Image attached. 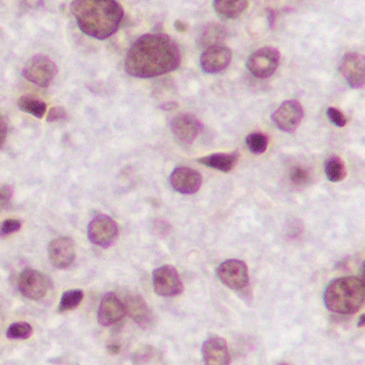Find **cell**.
I'll return each instance as SVG.
<instances>
[{
	"label": "cell",
	"mask_w": 365,
	"mask_h": 365,
	"mask_svg": "<svg viewBox=\"0 0 365 365\" xmlns=\"http://www.w3.org/2000/svg\"><path fill=\"white\" fill-rule=\"evenodd\" d=\"M87 235L91 244L106 249L117 240L119 227L111 217L100 214L90 221L87 227Z\"/></svg>",
	"instance_id": "obj_6"
},
{
	"label": "cell",
	"mask_w": 365,
	"mask_h": 365,
	"mask_svg": "<svg viewBox=\"0 0 365 365\" xmlns=\"http://www.w3.org/2000/svg\"><path fill=\"white\" fill-rule=\"evenodd\" d=\"M246 145L251 153L261 155L267 151L269 138L263 133H252L246 137Z\"/></svg>",
	"instance_id": "obj_26"
},
{
	"label": "cell",
	"mask_w": 365,
	"mask_h": 365,
	"mask_svg": "<svg viewBox=\"0 0 365 365\" xmlns=\"http://www.w3.org/2000/svg\"><path fill=\"white\" fill-rule=\"evenodd\" d=\"M325 173L328 181L339 182L344 181L347 169L342 158L336 155L330 156L325 163Z\"/></svg>",
	"instance_id": "obj_22"
},
{
	"label": "cell",
	"mask_w": 365,
	"mask_h": 365,
	"mask_svg": "<svg viewBox=\"0 0 365 365\" xmlns=\"http://www.w3.org/2000/svg\"><path fill=\"white\" fill-rule=\"evenodd\" d=\"M280 58V51L276 47H261L249 56L246 68L257 78H269L278 70Z\"/></svg>",
	"instance_id": "obj_5"
},
{
	"label": "cell",
	"mask_w": 365,
	"mask_h": 365,
	"mask_svg": "<svg viewBox=\"0 0 365 365\" xmlns=\"http://www.w3.org/2000/svg\"><path fill=\"white\" fill-rule=\"evenodd\" d=\"M84 299V292L81 289H69L62 294L60 298L58 312L64 313L74 310Z\"/></svg>",
	"instance_id": "obj_24"
},
{
	"label": "cell",
	"mask_w": 365,
	"mask_h": 365,
	"mask_svg": "<svg viewBox=\"0 0 365 365\" xmlns=\"http://www.w3.org/2000/svg\"><path fill=\"white\" fill-rule=\"evenodd\" d=\"M231 59L233 55L229 47L221 44L214 45L201 53L199 64L206 74H218L229 68Z\"/></svg>",
	"instance_id": "obj_12"
},
{
	"label": "cell",
	"mask_w": 365,
	"mask_h": 365,
	"mask_svg": "<svg viewBox=\"0 0 365 365\" xmlns=\"http://www.w3.org/2000/svg\"><path fill=\"white\" fill-rule=\"evenodd\" d=\"M219 280L233 291H242L250 282L248 265L241 259H231L216 268Z\"/></svg>",
	"instance_id": "obj_8"
},
{
	"label": "cell",
	"mask_w": 365,
	"mask_h": 365,
	"mask_svg": "<svg viewBox=\"0 0 365 365\" xmlns=\"http://www.w3.org/2000/svg\"><path fill=\"white\" fill-rule=\"evenodd\" d=\"M106 349L111 355L115 356L121 351V346L118 343H113V344L107 345Z\"/></svg>",
	"instance_id": "obj_34"
},
{
	"label": "cell",
	"mask_w": 365,
	"mask_h": 365,
	"mask_svg": "<svg viewBox=\"0 0 365 365\" xmlns=\"http://www.w3.org/2000/svg\"><path fill=\"white\" fill-rule=\"evenodd\" d=\"M126 314H128L139 327H149L152 324V312L141 296L132 295L126 297L124 302Z\"/></svg>",
	"instance_id": "obj_18"
},
{
	"label": "cell",
	"mask_w": 365,
	"mask_h": 365,
	"mask_svg": "<svg viewBox=\"0 0 365 365\" xmlns=\"http://www.w3.org/2000/svg\"><path fill=\"white\" fill-rule=\"evenodd\" d=\"M13 199L12 186L0 182V212L8 210Z\"/></svg>",
	"instance_id": "obj_30"
},
{
	"label": "cell",
	"mask_w": 365,
	"mask_h": 365,
	"mask_svg": "<svg viewBox=\"0 0 365 365\" xmlns=\"http://www.w3.org/2000/svg\"><path fill=\"white\" fill-rule=\"evenodd\" d=\"M279 365H289V364H280Z\"/></svg>",
	"instance_id": "obj_37"
},
{
	"label": "cell",
	"mask_w": 365,
	"mask_h": 365,
	"mask_svg": "<svg viewBox=\"0 0 365 365\" xmlns=\"http://www.w3.org/2000/svg\"><path fill=\"white\" fill-rule=\"evenodd\" d=\"M34 334L31 325L27 322H15L6 328V336L10 340H27Z\"/></svg>",
	"instance_id": "obj_27"
},
{
	"label": "cell",
	"mask_w": 365,
	"mask_h": 365,
	"mask_svg": "<svg viewBox=\"0 0 365 365\" xmlns=\"http://www.w3.org/2000/svg\"><path fill=\"white\" fill-rule=\"evenodd\" d=\"M340 72L347 85L353 89H361L365 83L364 57L358 53H347L340 63Z\"/></svg>",
	"instance_id": "obj_14"
},
{
	"label": "cell",
	"mask_w": 365,
	"mask_h": 365,
	"mask_svg": "<svg viewBox=\"0 0 365 365\" xmlns=\"http://www.w3.org/2000/svg\"><path fill=\"white\" fill-rule=\"evenodd\" d=\"M169 182L174 190L181 195H194L201 189L203 178L195 169L178 167L169 175Z\"/></svg>",
	"instance_id": "obj_15"
},
{
	"label": "cell",
	"mask_w": 365,
	"mask_h": 365,
	"mask_svg": "<svg viewBox=\"0 0 365 365\" xmlns=\"http://www.w3.org/2000/svg\"><path fill=\"white\" fill-rule=\"evenodd\" d=\"M126 317L124 302L116 294L107 293L101 299L98 310V323L103 327L117 324Z\"/></svg>",
	"instance_id": "obj_17"
},
{
	"label": "cell",
	"mask_w": 365,
	"mask_h": 365,
	"mask_svg": "<svg viewBox=\"0 0 365 365\" xmlns=\"http://www.w3.org/2000/svg\"><path fill=\"white\" fill-rule=\"evenodd\" d=\"M68 119V113L62 106H55L51 108L47 115L46 121L54 123V122H62Z\"/></svg>",
	"instance_id": "obj_32"
},
{
	"label": "cell",
	"mask_w": 365,
	"mask_h": 365,
	"mask_svg": "<svg viewBox=\"0 0 365 365\" xmlns=\"http://www.w3.org/2000/svg\"><path fill=\"white\" fill-rule=\"evenodd\" d=\"M17 106L24 113L38 118V119L44 117L47 110L46 103L38 100V98H31V96H21L17 101Z\"/></svg>",
	"instance_id": "obj_23"
},
{
	"label": "cell",
	"mask_w": 365,
	"mask_h": 365,
	"mask_svg": "<svg viewBox=\"0 0 365 365\" xmlns=\"http://www.w3.org/2000/svg\"><path fill=\"white\" fill-rule=\"evenodd\" d=\"M51 281L42 272L31 267L21 270L17 279L19 293L29 300L43 299L47 295Z\"/></svg>",
	"instance_id": "obj_7"
},
{
	"label": "cell",
	"mask_w": 365,
	"mask_h": 365,
	"mask_svg": "<svg viewBox=\"0 0 365 365\" xmlns=\"http://www.w3.org/2000/svg\"><path fill=\"white\" fill-rule=\"evenodd\" d=\"M21 221L19 219L11 218L0 222V237H6L15 232L19 231Z\"/></svg>",
	"instance_id": "obj_29"
},
{
	"label": "cell",
	"mask_w": 365,
	"mask_h": 365,
	"mask_svg": "<svg viewBox=\"0 0 365 365\" xmlns=\"http://www.w3.org/2000/svg\"><path fill=\"white\" fill-rule=\"evenodd\" d=\"M327 117L330 122L338 126V128H344L347 124V119L344 113L340 109L329 107L327 109Z\"/></svg>",
	"instance_id": "obj_31"
},
{
	"label": "cell",
	"mask_w": 365,
	"mask_h": 365,
	"mask_svg": "<svg viewBox=\"0 0 365 365\" xmlns=\"http://www.w3.org/2000/svg\"><path fill=\"white\" fill-rule=\"evenodd\" d=\"M365 326V315L362 314L361 317H360L359 322H358V328H362Z\"/></svg>",
	"instance_id": "obj_36"
},
{
	"label": "cell",
	"mask_w": 365,
	"mask_h": 365,
	"mask_svg": "<svg viewBox=\"0 0 365 365\" xmlns=\"http://www.w3.org/2000/svg\"><path fill=\"white\" fill-rule=\"evenodd\" d=\"M175 29L177 30L180 34H184V32L188 31V25L184 21H175Z\"/></svg>",
	"instance_id": "obj_35"
},
{
	"label": "cell",
	"mask_w": 365,
	"mask_h": 365,
	"mask_svg": "<svg viewBox=\"0 0 365 365\" xmlns=\"http://www.w3.org/2000/svg\"><path fill=\"white\" fill-rule=\"evenodd\" d=\"M154 293L161 297H176L184 292V283L177 269L171 265H163L152 272Z\"/></svg>",
	"instance_id": "obj_9"
},
{
	"label": "cell",
	"mask_w": 365,
	"mask_h": 365,
	"mask_svg": "<svg viewBox=\"0 0 365 365\" xmlns=\"http://www.w3.org/2000/svg\"><path fill=\"white\" fill-rule=\"evenodd\" d=\"M181 53L169 36L147 34L135 41L124 59V71L135 78H154L179 68Z\"/></svg>",
	"instance_id": "obj_1"
},
{
	"label": "cell",
	"mask_w": 365,
	"mask_h": 365,
	"mask_svg": "<svg viewBox=\"0 0 365 365\" xmlns=\"http://www.w3.org/2000/svg\"><path fill=\"white\" fill-rule=\"evenodd\" d=\"M57 64L44 55H36L30 58L24 66V78L41 88H47L57 76Z\"/></svg>",
	"instance_id": "obj_4"
},
{
	"label": "cell",
	"mask_w": 365,
	"mask_h": 365,
	"mask_svg": "<svg viewBox=\"0 0 365 365\" xmlns=\"http://www.w3.org/2000/svg\"><path fill=\"white\" fill-rule=\"evenodd\" d=\"M289 181L295 188L304 189L313 181L312 173L308 168L296 165L289 173Z\"/></svg>",
	"instance_id": "obj_25"
},
{
	"label": "cell",
	"mask_w": 365,
	"mask_h": 365,
	"mask_svg": "<svg viewBox=\"0 0 365 365\" xmlns=\"http://www.w3.org/2000/svg\"><path fill=\"white\" fill-rule=\"evenodd\" d=\"M47 252L49 262L56 269H68L73 265L76 257L74 240L69 236L55 238L49 242Z\"/></svg>",
	"instance_id": "obj_11"
},
{
	"label": "cell",
	"mask_w": 365,
	"mask_h": 365,
	"mask_svg": "<svg viewBox=\"0 0 365 365\" xmlns=\"http://www.w3.org/2000/svg\"><path fill=\"white\" fill-rule=\"evenodd\" d=\"M152 353H154V349L150 345H141L133 354V364L135 365L145 364L152 357Z\"/></svg>",
	"instance_id": "obj_28"
},
{
	"label": "cell",
	"mask_w": 365,
	"mask_h": 365,
	"mask_svg": "<svg viewBox=\"0 0 365 365\" xmlns=\"http://www.w3.org/2000/svg\"><path fill=\"white\" fill-rule=\"evenodd\" d=\"M250 0H214V12L224 21L238 19L244 14Z\"/></svg>",
	"instance_id": "obj_20"
},
{
	"label": "cell",
	"mask_w": 365,
	"mask_h": 365,
	"mask_svg": "<svg viewBox=\"0 0 365 365\" xmlns=\"http://www.w3.org/2000/svg\"><path fill=\"white\" fill-rule=\"evenodd\" d=\"M204 365H231L229 346L225 339L210 336L201 345Z\"/></svg>",
	"instance_id": "obj_16"
},
{
	"label": "cell",
	"mask_w": 365,
	"mask_h": 365,
	"mask_svg": "<svg viewBox=\"0 0 365 365\" xmlns=\"http://www.w3.org/2000/svg\"><path fill=\"white\" fill-rule=\"evenodd\" d=\"M364 278L349 276L331 281L324 293L326 308L336 314L351 315L359 312L364 304Z\"/></svg>",
	"instance_id": "obj_3"
},
{
	"label": "cell",
	"mask_w": 365,
	"mask_h": 365,
	"mask_svg": "<svg viewBox=\"0 0 365 365\" xmlns=\"http://www.w3.org/2000/svg\"><path fill=\"white\" fill-rule=\"evenodd\" d=\"M239 158L240 154L238 152L214 153L199 158L197 163L207 167V168L214 169V170L221 171V173H229L236 168L238 162H239Z\"/></svg>",
	"instance_id": "obj_19"
},
{
	"label": "cell",
	"mask_w": 365,
	"mask_h": 365,
	"mask_svg": "<svg viewBox=\"0 0 365 365\" xmlns=\"http://www.w3.org/2000/svg\"><path fill=\"white\" fill-rule=\"evenodd\" d=\"M8 120L2 113H0V149L6 143V137H8Z\"/></svg>",
	"instance_id": "obj_33"
},
{
	"label": "cell",
	"mask_w": 365,
	"mask_h": 365,
	"mask_svg": "<svg viewBox=\"0 0 365 365\" xmlns=\"http://www.w3.org/2000/svg\"><path fill=\"white\" fill-rule=\"evenodd\" d=\"M225 36H226V31L224 28L221 27L218 24H209L206 25L199 34V45L204 48L219 45L224 41Z\"/></svg>",
	"instance_id": "obj_21"
},
{
	"label": "cell",
	"mask_w": 365,
	"mask_h": 365,
	"mask_svg": "<svg viewBox=\"0 0 365 365\" xmlns=\"http://www.w3.org/2000/svg\"><path fill=\"white\" fill-rule=\"evenodd\" d=\"M201 122L191 113H179L171 120V130L178 143L184 145H190L201 134Z\"/></svg>",
	"instance_id": "obj_13"
},
{
	"label": "cell",
	"mask_w": 365,
	"mask_h": 365,
	"mask_svg": "<svg viewBox=\"0 0 365 365\" xmlns=\"http://www.w3.org/2000/svg\"><path fill=\"white\" fill-rule=\"evenodd\" d=\"M304 117V110L298 101H285L272 113L271 119L274 125L285 133H294Z\"/></svg>",
	"instance_id": "obj_10"
},
{
	"label": "cell",
	"mask_w": 365,
	"mask_h": 365,
	"mask_svg": "<svg viewBox=\"0 0 365 365\" xmlns=\"http://www.w3.org/2000/svg\"><path fill=\"white\" fill-rule=\"evenodd\" d=\"M71 11L79 30L96 40L115 34L124 14L117 0H73Z\"/></svg>",
	"instance_id": "obj_2"
}]
</instances>
